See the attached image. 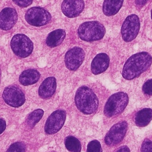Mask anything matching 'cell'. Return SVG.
<instances>
[{"instance_id":"10","label":"cell","mask_w":152,"mask_h":152,"mask_svg":"<svg viewBox=\"0 0 152 152\" xmlns=\"http://www.w3.org/2000/svg\"><path fill=\"white\" fill-rule=\"evenodd\" d=\"M66 119V112L64 110H56L52 112L46 120L45 131L47 134H53L63 126Z\"/></svg>"},{"instance_id":"9","label":"cell","mask_w":152,"mask_h":152,"mask_svg":"<svg viewBox=\"0 0 152 152\" xmlns=\"http://www.w3.org/2000/svg\"><path fill=\"white\" fill-rule=\"evenodd\" d=\"M128 129L126 121H121L113 125L104 137V142L108 146H115L124 138Z\"/></svg>"},{"instance_id":"18","label":"cell","mask_w":152,"mask_h":152,"mask_svg":"<svg viewBox=\"0 0 152 152\" xmlns=\"http://www.w3.org/2000/svg\"><path fill=\"white\" fill-rule=\"evenodd\" d=\"M124 0H104L102 10L106 16H112L118 13L123 5Z\"/></svg>"},{"instance_id":"12","label":"cell","mask_w":152,"mask_h":152,"mask_svg":"<svg viewBox=\"0 0 152 152\" xmlns=\"http://www.w3.org/2000/svg\"><path fill=\"white\" fill-rule=\"evenodd\" d=\"M84 8L83 0H64L61 5L62 13L68 18L78 16L83 11Z\"/></svg>"},{"instance_id":"23","label":"cell","mask_w":152,"mask_h":152,"mask_svg":"<svg viewBox=\"0 0 152 152\" xmlns=\"http://www.w3.org/2000/svg\"><path fill=\"white\" fill-rule=\"evenodd\" d=\"M26 149V145L23 142L17 141L12 144L6 152H25Z\"/></svg>"},{"instance_id":"28","label":"cell","mask_w":152,"mask_h":152,"mask_svg":"<svg viewBox=\"0 0 152 152\" xmlns=\"http://www.w3.org/2000/svg\"><path fill=\"white\" fill-rule=\"evenodd\" d=\"M6 128V122L2 119L0 118V134H1L5 129Z\"/></svg>"},{"instance_id":"25","label":"cell","mask_w":152,"mask_h":152,"mask_svg":"<svg viewBox=\"0 0 152 152\" xmlns=\"http://www.w3.org/2000/svg\"><path fill=\"white\" fill-rule=\"evenodd\" d=\"M141 152H152V141L145 139L142 143Z\"/></svg>"},{"instance_id":"5","label":"cell","mask_w":152,"mask_h":152,"mask_svg":"<svg viewBox=\"0 0 152 152\" xmlns=\"http://www.w3.org/2000/svg\"><path fill=\"white\" fill-rule=\"evenodd\" d=\"M11 48L12 52L20 58L28 56L33 50V43L26 35L17 34L11 40Z\"/></svg>"},{"instance_id":"3","label":"cell","mask_w":152,"mask_h":152,"mask_svg":"<svg viewBox=\"0 0 152 152\" xmlns=\"http://www.w3.org/2000/svg\"><path fill=\"white\" fill-rule=\"evenodd\" d=\"M105 33V27L97 21H86L80 25L77 30L79 38L86 42L99 40L104 37Z\"/></svg>"},{"instance_id":"19","label":"cell","mask_w":152,"mask_h":152,"mask_svg":"<svg viewBox=\"0 0 152 152\" xmlns=\"http://www.w3.org/2000/svg\"><path fill=\"white\" fill-rule=\"evenodd\" d=\"M65 36L66 33L64 30L56 29L48 34L46 39V43L50 48H55L61 44Z\"/></svg>"},{"instance_id":"30","label":"cell","mask_w":152,"mask_h":152,"mask_svg":"<svg viewBox=\"0 0 152 152\" xmlns=\"http://www.w3.org/2000/svg\"><path fill=\"white\" fill-rule=\"evenodd\" d=\"M151 18L152 20V9H151Z\"/></svg>"},{"instance_id":"6","label":"cell","mask_w":152,"mask_h":152,"mask_svg":"<svg viewBox=\"0 0 152 152\" xmlns=\"http://www.w3.org/2000/svg\"><path fill=\"white\" fill-rule=\"evenodd\" d=\"M140 28V21L135 14L126 17L121 26V33L122 39L126 42L133 40L137 36Z\"/></svg>"},{"instance_id":"17","label":"cell","mask_w":152,"mask_h":152,"mask_svg":"<svg viewBox=\"0 0 152 152\" xmlns=\"http://www.w3.org/2000/svg\"><path fill=\"white\" fill-rule=\"evenodd\" d=\"M152 120V109L143 108L138 110L134 116V122L137 126L144 127Z\"/></svg>"},{"instance_id":"21","label":"cell","mask_w":152,"mask_h":152,"mask_svg":"<svg viewBox=\"0 0 152 152\" xmlns=\"http://www.w3.org/2000/svg\"><path fill=\"white\" fill-rule=\"evenodd\" d=\"M64 144L66 148L70 152H80L81 150L80 141L74 136H68L65 140Z\"/></svg>"},{"instance_id":"15","label":"cell","mask_w":152,"mask_h":152,"mask_svg":"<svg viewBox=\"0 0 152 152\" xmlns=\"http://www.w3.org/2000/svg\"><path fill=\"white\" fill-rule=\"evenodd\" d=\"M56 88V78L53 77H49L45 78L40 84L38 93L39 96L44 99L51 97L55 93Z\"/></svg>"},{"instance_id":"4","label":"cell","mask_w":152,"mask_h":152,"mask_svg":"<svg viewBox=\"0 0 152 152\" xmlns=\"http://www.w3.org/2000/svg\"><path fill=\"white\" fill-rule=\"evenodd\" d=\"M129 97L124 92H117L108 99L104 107V114L107 118H112L121 114L126 107Z\"/></svg>"},{"instance_id":"22","label":"cell","mask_w":152,"mask_h":152,"mask_svg":"<svg viewBox=\"0 0 152 152\" xmlns=\"http://www.w3.org/2000/svg\"><path fill=\"white\" fill-rule=\"evenodd\" d=\"M87 152H102L100 142L96 140L90 141L87 147Z\"/></svg>"},{"instance_id":"27","label":"cell","mask_w":152,"mask_h":152,"mask_svg":"<svg viewBox=\"0 0 152 152\" xmlns=\"http://www.w3.org/2000/svg\"><path fill=\"white\" fill-rule=\"evenodd\" d=\"M148 0H135V3L137 8H141L142 7H144Z\"/></svg>"},{"instance_id":"2","label":"cell","mask_w":152,"mask_h":152,"mask_svg":"<svg viewBox=\"0 0 152 152\" xmlns=\"http://www.w3.org/2000/svg\"><path fill=\"white\" fill-rule=\"evenodd\" d=\"M75 103L77 109L86 115L95 113L99 106L97 96L92 89L85 86L77 89L75 96Z\"/></svg>"},{"instance_id":"24","label":"cell","mask_w":152,"mask_h":152,"mask_svg":"<svg viewBox=\"0 0 152 152\" xmlns=\"http://www.w3.org/2000/svg\"><path fill=\"white\" fill-rule=\"evenodd\" d=\"M142 90L145 95L152 96V79H149L144 83Z\"/></svg>"},{"instance_id":"1","label":"cell","mask_w":152,"mask_h":152,"mask_svg":"<svg viewBox=\"0 0 152 152\" xmlns=\"http://www.w3.org/2000/svg\"><path fill=\"white\" fill-rule=\"evenodd\" d=\"M151 62L152 57L148 52L136 53L125 62L122 72V77L128 80L136 78L150 68Z\"/></svg>"},{"instance_id":"13","label":"cell","mask_w":152,"mask_h":152,"mask_svg":"<svg viewBox=\"0 0 152 152\" xmlns=\"http://www.w3.org/2000/svg\"><path fill=\"white\" fill-rule=\"evenodd\" d=\"M18 19L16 10L11 7L4 8L0 12V28L3 30L11 29Z\"/></svg>"},{"instance_id":"7","label":"cell","mask_w":152,"mask_h":152,"mask_svg":"<svg viewBox=\"0 0 152 152\" xmlns=\"http://www.w3.org/2000/svg\"><path fill=\"white\" fill-rule=\"evenodd\" d=\"M51 18L50 14L46 10L39 7L29 8L25 14V19L27 23L36 27H40L48 24Z\"/></svg>"},{"instance_id":"14","label":"cell","mask_w":152,"mask_h":152,"mask_svg":"<svg viewBox=\"0 0 152 152\" xmlns=\"http://www.w3.org/2000/svg\"><path fill=\"white\" fill-rule=\"evenodd\" d=\"M109 57L105 53H98L92 60L91 70L93 74L97 75L104 72L109 65Z\"/></svg>"},{"instance_id":"8","label":"cell","mask_w":152,"mask_h":152,"mask_svg":"<svg viewBox=\"0 0 152 152\" xmlns=\"http://www.w3.org/2000/svg\"><path fill=\"white\" fill-rule=\"evenodd\" d=\"M2 98L7 104L14 107L21 106L26 100L24 92L16 85L5 87L2 93Z\"/></svg>"},{"instance_id":"16","label":"cell","mask_w":152,"mask_h":152,"mask_svg":"<svg viewBox=\"0 0 152 152\" xmlns=\"http://www.w3.org/2000/svg\"><path fill=\"white\" fill-rule=\"evenodd\" d=\"M40 77L39 72L35 69L24 70L19 77V82L23 86L32 85L37 83Z\"/></svg>"},{"instance_id":"20","label":"cell","mask_w":152,"mask_h":152,"mask_svg":"<svg viewBox=\"0 0 152 152\" xmlns=\"http://www.w3.org/2000/svg\"><path fill=\"white\" fill-rule=\"evenodd\" d=\"M44 113V111L42 109H38L31 112L27 117L26 119V125L30 128H33L35 125L39 122L42 119Z\"/></svg>"},{"instance_id":"29","label":"cell","mask_w":152,"mask_h":152,"mask_svg":"<svg viewBox=\"0 0 152 152\" xmlns=\"http://www.w3.org/2000/svg\"><path fill=\"white\" fill-rule=\"evenodd\" d=\"M116 152H130V150L128 146L124 145L119 147Z\"/></svg>"},{"instance_id":"31","label":"cell","mask_w":152,"mask_h":152,"mask_svg":"<svg viewBox=\"0 0 152 152\" xmlns=\"http://www.w3.org/2000/svg\"><path fill=\"white\" fill-rule=\"evenodd\" d=\"M0 80H1V70H0Z\"/></svg>"},{"instance_id":"26","label":"cell","mask_w":152,"mask_h":152,"mask_svg":"<svg viewBox=\"0 0 152 152\" xmlns=\"http://www.w3.org/2000/svg\"><path fill=\"white\" fill-rule=\"evenodd\" d=\"M12 1L18 6L23 8L30 5L33 2V0H12Z\"/></svg>"},{"instance_id":"11","label":"cell","mask_w":152,"mask_h":152,"mask_svg":"<svg viewBox=\"0 0 152 152\" xmlns=\"http://www.w3.org/2000/svg\"><path fill=\"white\" fill-rule=\"evenodd\" d=\"M85 56L83 49L75 46L69 49L65 55V64L66 68L71 71H75L82 64Z\"/></svg>"}]
</instances>
